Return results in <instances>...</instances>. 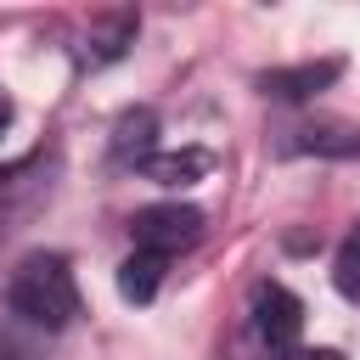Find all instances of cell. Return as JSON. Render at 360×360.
Listing matches in <instances>:
<instances>
[{
	"instance_id": "cell-8",
	"label": "cell",
	"mask_w": 360,
	"mask_h": 360,
	"mask_svg": "<svg viewBox=\"0 0 360 360\" xmlns=\"http://www.w3.org/2000/svg\"><path fill=\"white\" fill-rule=\"evenodd\" d=\"M208 169H214V158H208L202 146H186V152H152V158L141 163V174L158 180V186H191V180H202Z\"/></svg>"
},
{
	"instance_id": "cell-5",
	"label": "cell",
	"mask_w": 360,
	"mask_h": 360,
	"mask_svg": "<svg viewBox=\"0 0 360 360\" xmlns=\"http://www.w3.org/2000/svg\"><path fill=\"white\" fill-rule=\"evenodd\" d=\"M152 152H158V112H152V107L118 112V124H112V163L141 169Z\"/></svg>"
},
{
	"instance_id": "cell-1",
	"label": "cell",
	"mask_w": 360,
	"mask_h": 360,
	"mask_svg": "<svg viewBox=\"0 0 360 360\" xmlns=\"http://www.w3.org/2000/svg\"><path fill=\"white\" fill-rule=\"evenodd\" d=\"M6 304H11V315H22V321L39 326V332H62V326L79 315V287H73L68 259H62V253H28V259L11 270Z\"/></svg>"
},
{
	"instance_id": "cell-10",
	"label": "cell",
	"mask_w": 360,
	"mask_h": 360,
	"mask_svg": "<svg viewBox=\"0 0 360 360\" xmlns=\"http://www.w3.org/2000/svg\"><path fill=\"white\" fill-rule=\"evenodd\" d=\"M287 360H343V354H338V349H292Z\"/></svg>"
},
{
	"instance_id": "cell-11",
	"label": "cell",
	"mask_w": 360,
	"mask_h": 360,
	"mask_svg": "<svg viewBox=\"0 0 360 360\" xmlns=\"http://www.w3.org/2000/svg\"><path fill=\"white\" fill-rule=\"evenodd\" d=\"M11 112H17V107H11V96H6V90H0V135H6V129H11Z\"/></svg>"
},
{
	"instance_id": "cell-12",
	"label": "cell",
	"mask_w": 360,
	"mask_h": 360,
	"mask_svg": "<svg viewBox=\"0 0 360 360\" xmlns=\"http://www.w3.org/2000/svg\"><path fill=\"white\" fill-rule=\"evenodd\" d=\"M0 360H17V354H0Z\"/></svg>"
},
{
	"instance_id": "cell-2",
	"label": "cell",
	"mask_w": 360,
	"mask_h": 360,
	"mask_svg": "<svg viewBox=\"0 0 360 360\" xmlns=\"http://www.w3.org/2000/svg\"><path fill=\"white\" fill-rule=\"evenodd\" d=\"M253 332H259L270 360H287L298 349V332H304V304L281 281H259L253 287Z\"/></svg>"
},
{
	"instance_id": "cell-6",
	"label": "cell",
	"mask_w": 360,
	"mask_h": 360,
	"mask_svg": "<svg viewBox=\"0 0 360 360\" xmlns=\"http://www.w3.org/2000/svg\"><path fill=\"white\" fill-rule=\"evenodd\" d=\"M169 276V253H152V248H135L124 264H118V298L124 304H152L158 287Z\"/></svg>"
},
{
	"instance_id": "cell-7",
	"label": "cell",
	"mask_w": 360,
	"mask_h": 360,
	"mask_svg": "<svg viewBox=\"0 0 360 360\" xmlns=\"http://www.w3.org/2000/svg\"><path fill=\"white\" fill-rule=\"evenodd\" d=\"M135 34H141V17H135V11H107V17H96L90 45H84V62H90V68L118 62V56L135 45Z\"/></svg>"
},
{
	"instance_id": "cell-3",
	"label": "cell",
	"mask_w": 360,
	"mask_h": 360,
	"mask_svg": "<svg viewBox=\"0 0 360 360\" xmlns=\"http://www.w3.org/2000/svg\"><path fill=\"white\" fill-rule=\"evenodd\" d=\"M129 236H135V248H152V253H180V248H191L197 236H202V208H191V202H152V208H135V219H129Z\"/></svg>"
},
{
	"instance_id": "cell-4",
	"label": "cell",
	"mask_w": 360,
	"mask_h": 360,
	"mask_svg": "<svg viewBox=\"0 0 360 360\" xmlns=\"http://www.w3.org/2000/svg\"><path fill=\"white\" fill-rule=\"evenodd\" d=\"M338 73H343V62H338V56H321V62H298V68H270V73H259V90L276 96V101H309V96H321Z\"/></svg>"
},
{
	"instance_id": "cell-9",
	"label": "cell",
	"mask_w": 360,
	"mask_h": 360,
	"mask_svg": "<svg viewBox=\"0 0 360 360\" xmlns=\"http://www.w3.org/2000/svg\"><path fill=\"white\" fill-rule=\"evenodd\" d=\"M332 281H338V292H343V298H360V219H354V231H349V236H343V248H338Z\"/></svg>"
}]
</instances>
